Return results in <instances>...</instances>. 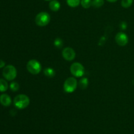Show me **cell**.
<instances>
[{
	"label": "cell",
	"mask_w": 134,
	"mask_h": 134,
	"mask_svg": "<svg viewBox=\"0 0 134 134\" xmlns=\"http://www.w3.org/2000/svg\"><path fill=\"white\" fill-rule=\"evenodd\" d=\"M5 66V63L3 60L0 59V68H4Z\"/></svg>",
	"instance_id": "20"
},
{
	"label": "cell",
	"mask_w": 134,
	"mask_h": 134,
	"mask_svg": "<svg viewBox=\"0 0 134 134\" xmlns=\"http://www.w3.org/2000/svg\"><path fill=\"white\" fill-rule=\"evenodd\" d=\"M44 1H52V0H44Z\"/></svg>",
	"instance_id": "23"
},
{
	"label": "cell",
	"mask_w": 134,
	"mask_h": 134,
	"mask_svg": "<svg viewBox=\"0 0 134 134\" xmlns=\"http://www.w3.org/2000/svg\"><path fill=\"white\" fill-rule=\"evenodd\" d=\"M0 103L4 106H9L12 103L11 98L7 94H1L0 95Z\"/></svg>",
	"instance_id": "9"
},
{
	"label": "cell",
	"mask_w": 134,
	"mask_h": 134,
	"mask_svg": "<svg viewBox=\"0 0 134 134\" xmlns=\"http://www.w3.org/2000/svg\"><path fill=\"white\" fill-rule=\"evenodd\" d=\"M104 5V0H92V6L95 8H99Z\"/></svg>",
	"instance_id": "15"
},
{
	"label": "cell",
	"mask_w": 134,
	"mask_h": 134,
	"mask_svg": "<svg viewBox=\"0 0 134 134\" xmlns=\"http://www.w3.org/2000/svg\"><path fill=\"white\" fill-rule=\"evenodd\" d=\"M63 40L60 38H56L54 39V45L56 47H58V48H61L62 46L63 45Z\"/></svg>",
	"instance_id": "19"
},
{
	"label": "cell",
	"mask_w": 134,
	"mask_h": 134,
	"mask_svg": "<svg viewBox=\"0 0 134 134\" xmlns=\"http://www.w3.org/2000/svg\"><path fill=\"white\" fill-rule=\"evenodd\" d=\"M63 58L68 61H71L75 58L76 53L75 50L71 47H65L62 53Z\"/></svg>",
	"instance_id": "8"
},
{
	"label": "cell",
	"mask_w": 134,
	"mask_h": 134,
	"mask_svg": "<svg viewBox=\"0 0 134 134\" xmlns=\"http://www.w3.org/2000/svg\"><path fill=\"white\" fill-rule=\"evenodd\" d=\"M77 85H78V83L75 78L69 77L64 81V89L66 93H73L76 90Z\"/></svg>",
	"instance_id": "5"
},
{
	"label": "cell",
	"mask_w": 134,
	"mask_h": 134,
	"mask_svg": "<svg viewBox=\"0 0 134 134\" xmlns=\"http://www.w3.org/2000/svg\"><path fill=\"white\" fill-rule=\"evenodd\" d=\"M51 21V16L47 12H40L36 15L35 22L37 26L43 27L49 24Z\"/></svg>",
	"instance_id": "2"
},
{
	"label": "cell",
	"mask_w": 134,
	"mask_h": 134,
	"mask_svg": "<svg viewBox=\"0 0 134 134\" xmlns=\"http://www.w3.org/2000/svg\"><path fill=\"white\" fill-rule=\"evenodd\" d=\"M19 84H18V83L16 82V81H13V82L10 83V90L13 91H17L19 90Z\"/></svg>",
	"instance_id": "18"
},
{
	"label": "cell",
	"mask_w": 134,
	"mask_h": 134,
	"mask_svg": "<svg viewBox=\"0 0 134 134\" xmlns=\"http://www.w3.org/2000/svg\"><path fill=\"white\" fill-rule=\"evenodd\" d=\"M49 8L51 11L56 12L60 9V3L57 0H52L49 3Z\"/></svg>",
	"instance_id": "10"
},
{
	"label": "cell",
	"mask_w": 134,
	"mask_h": 134,
	"mask_svg": "<svg viewBox=\"0 0 134 134\" xmlns=\"http://www.w3.org/2000/svg\"><path fill=\"white\" fill-rule=\"evenodd\" d=\"M122 24H123L120 25V28H121L122 29H126V24L124 22H122Z\"/></svg>",
	"instance_id": "21"
},
{
	"label": "cell",
	"mask_w": 134,
	"mask_h": 134,
	"mask_svg": "<svg viewBox=\"0 0 134 134\" xmlns=\"http://www.w3.org/2000/svg\"><path fill=\"white\" fill-rule=\"evenodd\" d=\"M92 0H81V6L85 9H88L92 6Z\"/></svg>",
	"instance_id": "16"
},
{
	"label": "cell",
	"mask_w": 134,
	"mask_h": 134,
	"mask_svg": "<svg viewBox=\"0 0 134 134\" xmlns=\"http://www.w3.org/2000/svg\"><path fill=\"white\" fill-rule=\"evenodd\" d=\"M67 4L70 7H77L81 3V0H66Z\"/></svg>",
	"instance_id": "14"
},
{
	"label": "cell",
	"mask_w": 134,
	"mask_h": 134,
	"mask_svg": "<svg viewBox=\"0 0 134 134\" xmlns=\"http://www.w3.org/2000/svg\"><path fill=\"white\" fill-rule=\"evenodd\" d=\"M133 0H122L121 1V5L123 8H129L132 6L133 3Z\"/></svg>",
	"instance_id": "17"
},
{
	"label": "cell",
	"mask_w": 134,
	"mask_h": 134,
	"mask_svg": "<svg viewBox=\"0 0 134 134\" xmlns=\"http://www.w3.org/2000/svg\"><path fill=\"white\" fill-rule=\"evenodd\" d=\"M70 72L74 77H82L85 74V68L82 64L78 62H75L71 65Z\"/></svg>",
	"instance_id": "6"
},
{
	"label": "cell",
	"mask_w": 134,
	"mask_h": 134,
	"mask_svg": "<svg viewBox=\"0 0 134 134\" xmlns=\"http://www.w3.org/2000/svg\"><path fill=\"white\" fill-rule=\"evenodd\" d=\"M44 74L47 77L49 78H54L55 76L56 72H55V70L52 68L48 67V68H46L44 70Z\"/></svg>",
	"instance_id": "11"
},
{
	"label": "cell",
	"mask_w": 134,
	"mask_h": 134,
	"mask_svg": "<svg viewBox=\"0 0 134 134\" xmlns=\"http://www.w3.org/2000/svg\"><path fill=\"white\" fill-rule=\"evenodd\" d=\"M26 68L30 74L36 75L41 72L42 66L38 60H35V59H31L27 62V64H26Z\"/></svg>",
	"instance_id": "3"
},
{
	"label": "cell",
	"mask_w": 134,
	"mask_h": 134,
	"mask_svg": "<svg viewBox=\"0 0 134 134\" xmlns=\"http://www.w3.org/2000/svg\"><path fill=\"white\" fill-rule=\"evenodd\" d=\"M79 85L82 89H85L88 85V80L87 78H82L79 82Z\"/></svg>",
	"instance_id": "12"
},
{
	"label": "cell",
	"mask_w": 134,
	"mask_h": 134,
	"mask_svg": "<svg viewBox=\"0 0 134 134\" xmlns=\"http://www.w3.org/2000/svg\"><path fill=\"white\" fill-rule=\"evenodd\" d=\"M107 1H108V2H110V3H115V2H116L117 0H107Z\"/></svg>",
	"instance_id": "22"
},
{
	"label": "cell",
	"mask_w": 134,
	"mask_h": 134,
	"mask_svg": "<svg viewBox=\"0 0 134 134\" xmlns=\"http://www.w3.org/2000/svg\"><path fill=\"white\" fill-rule=\"evenodd\" d=\"M3 76L8 81H13L17 76V70L13 65L6 66L3 68L2 72Z\"/></svg>",
	"instance_id": "4"
},
{
	"label": "cell",
	"mask_w": 134,
	"mask_h": 134,
	"mask_svg": "<svg viewBox=\"0 0 134 134\" xmlns=\"http://www.w3.org/2000/svg\"><path fill=\"white\" fill-rule=\"evenodd\" d=\"M128 40H129V38L127 34L122 32L117 33L115 35V42L119 46H121V47L126 45L128 43Z\"/></svg>",
	"instance_id": "7"
},
{
	"label": "cell",
	"mask_w": 134,
	"mask_h": 134,
	"mask_svg": "<svg viewBox=\"0 0 134 134\" xmlns=\"http://www.w3.org/2000/svg\"><path fill=\"white\" fill-rule=\"evenodd\" d=\"M30 102L28 96L24 94H20L16 96L13 101L15 107L18 109H24L29 106Z\"/></svg>",
	"instance_id": "1"
},
{
	"label": "cell",
	"mask_w": 134,
	"mask_h": 134,
	"mask_svg": "<svg viewBox=\"0 0 134 134\" xmlns=\"http://www.w3.org/2000/svg\"><path fill=\"white\" fill-rule=\"evenodd\" d=\"M9 87L7 81L4 79H0V92L6 91Z\"/></svg>",
	"instance_id": "13"
}]
</instances>
